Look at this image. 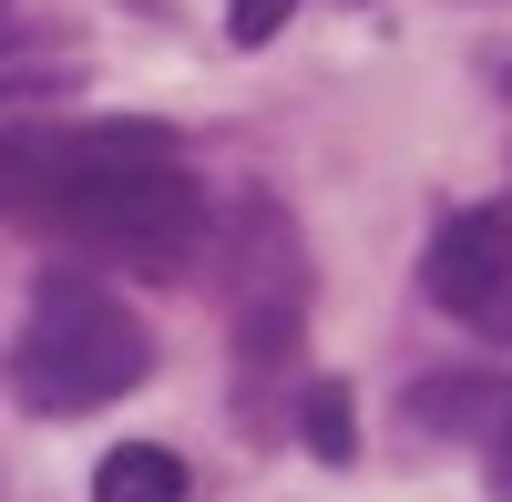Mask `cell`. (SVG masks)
<instances>
[{
	"mask_svg": "<svg viewBox=\"0 0 512 502\" xmlns=\"http://www.w3.org/2000/svg\"><path fill=\"white\" fill-rule=\"evenodd\" d=\"M0 216H21L62 246H93L134 277H164L195 257L205 195L164 123H82V134L11 123L0 134Z\"/></svg>",
	"mask_w": 512,
	"mask_h": 502,
	"instance_id": "cell-1",
	"label": "cell"
},
{
	"mask_svg": "<svg viewBox=\"0 0 512 502\" xmlns=\"http://www.w3.org/2000/svg\"><path fill=\"white\" fill-rule=\"evenodd\" d=\"M144 380H154L144 318L123 308L103 277L52 267V277H41V298H31V318H21V339H11V390H21V410L82 421V410H113L123 390H144Z\"/></svg>",
	"mask_w": 512,
	"mask_h": 502,
	"instance_id": "cell-2",
	"label": "cell"
},
{
	"mask_svg": "<svg viewBox=\"0 0 512 502\" xmlns=\"http://www.w3.org/2000/svg\"><path fill=\"white\" fill-rule=\"evenodd\" d=\"M420 287L431 308H451L472 339L512 349V216H451L420 257Z\"/></svg>",
	"mask_w": 512,
	"mask_h": 502,
	"instance_id": "cell-3",
	"label": "cell"
},
{
	"mask_svg": "<svg viewBox=\"0 0 512 502\" xmlns=\"http://www.w3.org/2000/svg\"><path fill=\"white\" fill-rule=\"evenodd\" d=\"M512 380H492V369H441V380H410L400 390V421L410 431H441V441H482L502 421Z\"/></svg>",
	"mask_w": 512,
	"mask_h": 502,
	"instance_id": "cell-4",
	"label": "cell"
},
{
	"mask_svg": "<svg viewBox=\"0 0 512 502\" xmlns=\"http://www.w3.org/2000/svg\"><path fill=\"white\" fill-rule=\"evenodd\" d=\"M93 502H185V462L164 441H113L93 472Z\"/></svg>",
	"mask_w": 512,
	"mask_h": 502,
	"instance_id": "cell-5",
	"label": "cell"
},
{
	"mask_svg": "<svg viewBox=\"0 0 512 502\" xmlns=\"http://www.w3.org/2000/svg\"><path fill=\"white\" fill-rule=\"evenodd\" d=\"M297 441H308L318 462H349V451H359V400H349V380H318L308 400H297Z\"/></svg>",
	"mask_w": 512,
	"mask_h": 502,
	"instance_id": "cell-6",
	"label": "cell"
},
{
	"mask_svg": "<svg viewBox=\"0 0 512 502\" xmlns=\"http://www.w3.org/2000/svg\"><path fill=\"white\" fill-rule=\"evenodd\" d=\"M287 11H297V0H226V31L256 52V41H277V31H287Z\"/></svg>",
	"mask_w": 512,
	"mask_h": 502,
	"instance_id": "cell-7",
	"label": "cell"
},
{
	"mask_svg": "<svg viewBox=\"0 0 512 502\" xmlns=\"http://www.w3.org/2000/svg\"><path fill=\"white\" fill-rule=\"evenodd\" d=\"M482 441H492V472H502V482H512V400H502V421H492V431H482Z\"/></svg>",
	"mask_w": 512,
	"mask_h": 502,
	"instance_id": "cell-8",
	"label": "cell"
},
{
	"mask_svg": "<svg viewBox=\"0 0 512 502\" xmlns=\"http://www.w3.org/2000/svg\"><path fill=\"white\" fill-rule=\"evenodd\" d=\"M482 72H492V93L512 103V41H502V52H482Z\"/></svg>",
	"mask_w": 512,
	"mask_h": 502,
	"instance_id": "cell-9",
	"label": "cell"
},
{
	"mask_svg": "<svg viewBox=\"0 0 512 502\" xmlns=\"http://www.w3.org/2000/svg\"><path fill=\"white\" fill-rule=\"evenodd\" d=\"M11 41H21V11H11V0H0V52H11Z\"/></svg>",
	"mask_w": 512,
	"mask_h": 502,
	"instance_id": "cell-10",
	"label": "cell"
}]
</instances>
